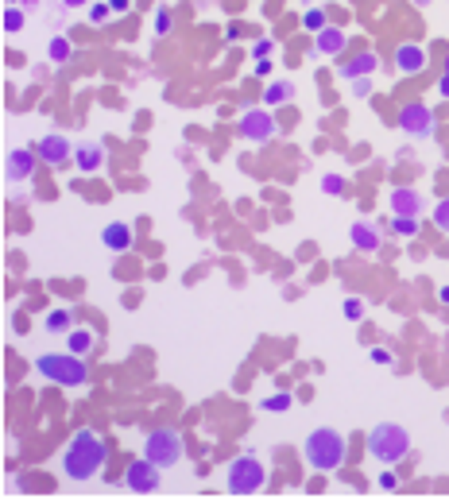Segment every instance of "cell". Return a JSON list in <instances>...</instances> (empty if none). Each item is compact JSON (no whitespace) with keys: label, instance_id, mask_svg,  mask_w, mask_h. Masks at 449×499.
<instances>
[{"label":"cell","instance_id":"44dd1931","mask_svg":"<svg viewBox=\"0 0 449 499\" xmlns=\"http://www.w3.org/2000/svg\"><path fill=\"white\" fill-rule=\"evenodd\" d=\"M43 325H47V333H62V337H66V333L74 329V314H70V310H50Z\"/></svg>","mask_w":449,"mask_h":499},{"label":"cell","instance_id":"83f0119b","mask_svg":"<svg viewBox=\"0 0 449 499\" xmlns=\"http://www.w3.org/2000/svg\"><path fill=\"white\" fill-rule=\"evenodd\" d=\"M302 27H306V31H322L325 27V16H322V8H306V16H302Z\"/></svg>","mask_w":449,"mask_h":499},{"label":"cell","instance_id":"484cf974","mask_svg":"<svg viewBox=\"0 0 449 499\" xmlns=\"http://www.w3.org/2000/svg\"><path fill=\"white\" fill-rule=\"evenodd\" d=\"M322 190L329 194V198H341V194H345V178L341 175H322Z\"/></svg>","mask_w":449,"mask_h":499},{"label":"cell","instance_id":"603a6c76","mask_svg":"<svg viewBox=\"0 0 449 499\" xmlns=\"http://www.w3.org/2000/svg\"><path fill=\"white\" fill-rule=\"evenodd\" d=\"M391 229H395V233L399 236H418V217H403V213H395V221H391Z\"/></svg>","mask_w":449,"mask_h":499},{"label":"cell","instance_id":"4dcf8cb0","mask_svg":"<svg viewBox=\"0 0 449 499\" xmlns=\"http://www.w3.org/2000/svg\"><path fill=\"white\" fill-rule=\"evenodd\" d=\"M271 50H275L271 39H256V43H252V59H267Z\"/></svg>","mask_w":449,"mask_h":499},{"label":"cell","instance_id":"ac0fdd59","mask_svg":"<svg viewBox=\"0 0 449 499\" xmlns=\"http://www.w3.org/2000/svg\"><path fill=\"white\" fill-rule=\"evenodd\" d=\"M349 240L357 244V252H380V233L372 225H364V221H357L349 229Z\"/></svg>","mask_w":449,"mask_h":499},{"label":"cell","instance_id":"ffe728a7","mask_svg":"<svg viewBox=\"0 0 449 499\" xmlns=\"http://www.w3.org/2000/svg\"><path fill=\"white\" fill-rule=\"evenodd\" d=\"M294 97V82H271L264 89V105H287Z\"/></svg>","mask_w":449,"mask_h":499},{"label":"cell","instance_id":"b9f144b4","mask_svg":"<svg viewBox=\"0 0 449 499\" xmlns=\"http://www.w3.org/2000/svg\"><path fill=\"white\" fill-rule=\"evenodd\" d=\"M415 4H430V0H415Z\"/></svg>","mask_w":449,"mask_h":499},{"label":"cell","instance_id":"f1b7e54d","mask_svg":"<svg viewBox=\"0 0 449 499\" xmlns=\"http://www.w3.org/2000/svg\"><path fill=\"white\" fill-rule=\"evenodd\" d=\"M108 16H113V8H108V0H105V4H90V24H105Z\"/></svg>","mask_w":449,"mask_h":499},{"label":"cell","instance_id":"277c9868","mask_svg":"<svg viewBox=\"0 0 449 499\" xmlns=\"http://www.w3.org/2000/svg\"><path fill=\"white\" fill-rule=\"evenodd\" d=\"M35 372L47 375L50 383H62V387H82L85 379H90V368H85V360L78 356V352H47V356L35 360Z\"/></svg>","mask_w":449,"mask_h":499},{"label":"cell","instance_id":"836d02e7","mask_svg":"<svg viewBox=\"0 0 449 499\" xmlns=\"http://www.w3.org/2000/svg\"><path fill=\"white\" fill-rule=\"evenodd\" d=\"M376 484H380V488H399V476H395V472H380V480H376Z\"/></svg>","mask_w":449,"mask_h":499},{"label":"cell","instance_id":"5b68a950","mask_svg":"<svg viewBox=\"0 0 449 499\" xmlns=\"http://www.w3.org/2000/svg\"><path fill=\"white\" fill-rule=\"evenodd\" d=\"M183 453H186V445H183V437H178L175 430H151L148 437H143V457L155 461L159 468L178 465Z\"/></svg>","mask_w":449,"mask_h":499},{"label":"cell","instance_id":"60d3db41","mask_svg":"<svg viewBox=\"0 0 449 499\" xmlns=\"http://www.w3.org/2000/svg\"><path fill=\"white\" fill-rule=\"evenodd\" d=\"M8 4H39V0H8Z\"/></svg>","mask_w":449,"mask_h":499},{"label":"cell","instance_id":"d6a6232c","mask_svg":"<svg viewBox=\"0 0 449 499\" xmlns=\"http://www.w3.org/2000/svg\"><path fill=\"white\" fill-rule=\"evenodd\" d=\"M372 364H387L391 368V364H395V356H391L387 349H372Z\"/></svg>","mask_w":449,"mask_h":499},{"label":"cell","instance_id":"8992f818","mask_svg":"<svg viewBox=\"0 0 449 499\" xmlns=\"http://www.w3.org/2000/svg\"><path fill=\"white\" fill-rule=\"evenodd\" d=\"M264 480H267V472H264V465H259L252 453H244V457H236L233 461V468H229V491L233 496H252V491H259L264 488Z\"/></svg>","mask_w":449,"mask_h":499},{"label":"cell","instance_id":"4fadbf2b","mask_svg":"<svg viewBox=\"0 0 449 499\" xmlns=\"http://www.w3.org/2000/svg\"><path fill=\"white\" fill-rule=\"evenodd\" d=\"M101 244H105L108 252H128L132 248V229H128L124 221H113V225L101 229Z\"/></svg>","mask_w":449,"mask_h":499},{"label":"cell","instance_id":"ba28073f","mask_svg":"<svg viewBox=\"0 0 449 499\" xmlns=\"http://www.w3.org/2000/svg\"><path fill=\"white\" fill-rule=\"evenodd\" d=\"M124 488L128 491H155L159 488V465L148 457L132 461V465L124 468Z\"/></svg>","mask_w":449,"mask_h":499},{"label":"cell","instance_id":"d6986e66","mask_svg":"<svg viewBox=\"0 0 449 499\" xmlns=\"http://www.w3.org/2000/svg\"><path fill=\"white\" fill-rule=\"evenodd\" d=\"M93 341H97V333L85 329V325H78V329L66 333V349L78 352V356H85V352H93Z\"/></svg>","mask_w":449,"mask_h":499},{"label":"cell","instance_id":"9c48e42d","mask_svg":"<svg viewBox=\"0 0 449 499\" xmlns=\"http://www.w3.org/2000/svg\"><path fill=\"white\" fill-rule=\"evenodd\" d=\"M241 136L248 143H267L275 136V120H271V113H264V108H248L241 117Z\"/></svg>","mask_w":449,"mask_h":499},{"label":"cell","instance_id":"2e32d148","mask_svg":"<svg viewBox=\"0 0 449 499\" xmlns=\"http://www.w3.org/2000/svg\"><path fill=\"white\" fill-rule=\"evenodd\" d=\"M372 70H376V55H372V50H360L357 59H349L337 74H341L345 82H357V78H368Z\"/></svg>","mask_w":449,"mask_h":499},{"label":"cell","instance_id":"d590c367","mask_svg":"<svg viewBox=\"0 0 449 499\" xmlns=\"http://www.w3.org/2000/svg\"><path fill=\"white\" fill-rule=\"evenodd\" d=\"M368 93V78H357V82H352V97H364Z\"/></svg>","mask_w":449,"mask_h":499},{"label":"cell","instance_id":"4316f807","mask_svg":"<svg viewBox=\"0 0 449 499\" xmlns=\"http://www.w3.org/2000/svg\"><path fill=\"white\" fill-rule=\"evenodd\" d=\"M434 225H438L441 233L449 236V198H441L438 205H434Z\"/></svg>","mask_w":449,"mask_h":499},{"label":"cell","instance_id":"8d00e7d4","mask_svg":"<svg viewBox=\"0 0 449 499\" xmlns=\"http://www.w3.org/2000/svg\"><path fill=\"white\" fill-rule=\"evenodd\" d=\"M252 70H256V74L264 78V74H271V62H267V59H256V66H252Z\"/></svg>","mask_w":449,"mask_h":499},{"label":"cell","instance_id":"5bb4252c","mask_svg":"<svg viewBox=\"0 0 449 499\" xmlns=\"http://www.w3.org/2000/svg\"><path fill=\"white\" fill-rule=\"evenodd\" d=\"M101 159H105V151H101V143H93V140H85V143L74 147V163H78L82 175H93V171L101 166Z\"/></svg>","mask_w":449,"mask_h":499},{"label":"cell","instance_id":"52a82bcc","mask_svg":"<svg viewBox=\"0 0 449 499\" xmlns=\"http://www.w3.org/2000/svg\"><path fill=\"white\" fill-rule=\"evenodd\" d=\"M399 128L411 136V140H430V136H434V113H430V105H418V101L403 105L399 108Z\"/></svg>","mask_w":449,"mask_h":499},{"label":"cell","instance_id":"74e56055","mask_svg":"<svg viewBox=\"0 0 449 499\" xmlns=\"http://www.w3.org/2000/svg\"><path fill=\"white\" fill-rule=\"evenodd\" d=\"M438 93H441V97H449V74H441V82H438Z\"/></svg>","mask_w":449,"mask_h":499},{"label":"cell","instance_id":"9a60e30c","mask_svg":"<svg viewBox=\"0 0 449 499\" xmlns=\"http://www.w3.org/2000/svg\"><path fill=\"white\" fill-rule=\"evenodd\" d=\"M345 31H337V27H322V31H318V39H314V50L318 55H329V59H337V55H341L345 50Z\"/></svg>","mask_w":449,"mask_h":499},{"label":"cell","instance_id":"e575fe53","mask_svg":"<svg viewBox=\"0 0 449 499\" xmlns=\"http://www.w3.org/2000/svg\"><path fill=\"white\" fill-rule=\"evenodd\" d=\"M108 8H113V16H124L132 8V0H108Z\"/></svg>","mask_w":449,"mask_h":499},{"label":"cell","instance_id":"7a4b0ae2","mask_svg":"<svg viewBox=\"0 0 449 499\" xmlns=\"http://www.w3.org/2000/svg\"><path fill=\"white\" fill-rule=\"evenodd\" d=\"M302 457H306L310 468L318 472H333V468H341L345 461V437L333 426H318L310 430V437L302 441Z\"/></svg>","mask_w":449,"mask_h":499},{"label":"cell","instance_id":"8fae6325","mask_svg":"<svg viewBox=\"0 0 449 499\" xmlns=\"http://www.w3.org/2000/svg\"><path fill=\"white\" fill-rule=\"evenodd\" d=\"M39 159H43L47 166H66L70 159H74V143H70L66 136H43Z\"/></svg>","mask_w":449,"mask_h":499},{"label":"cell","instance_id":"6da1fadb","mask_svg":"<svg viewBox=\"0 0 449 499\" xmlns=\"http://www.w3.org/2000/svg\"><path fill=\"white\" fill-rule=\"evenodd\" d=\"M105 457H108L105 437H97L93 430H78L74 437L66 441V449H62L59 465H62V476H66V480L85 484V480H93V476L101 472Z\"/></svg>","mask_w":449,"mask_h":499},{"label":"cell","instance_id":"3957f363","mask_svg":"<svg viewBox=\"0 0 449 499\" xmlns=\"http://www.w3.org/2000/svg\"><path fill=\"white\" fill-rule=\"evenodd\" d=\"M368 453H372L380 465H399L411 453V433L399 422H380L368 430Z\"/></svg>","mask_w":449,"mask_h":499},{"label":"cell","instance_id":"7c38bea8","mask_svg":"<svg viewBox=\"0 0 449 499\" xmlns=\"http://www.w3.org/2000/svg\"><path fill=\"white\" fill-rule=\"evenodd\" d=\"M395 66H399V74H422L426 70V50L418 47V43H403V47L395 50Z\"/></svg>","mask_w":449,"mask_h":499},{"label":"cell","instance_id":"e0dca14e","mask_svg":"<svg viewBox=\"0 0 449 499\" xmlns=\"http://www.w3.org/2000/svg\"><path fill=\"white\" fill-rule=\"evenodd\" d=\"M391 213H403V217H418V213H422V198H418V190H395V194H391Z\"/></svg>","mask_w":449,"mask_h":499},{"label":"cell","instance_id":"7402d4cb","mask_svg":"<svg viewBox=\"0 0 449 499\" xmlns=\"http://www.w3.org/2000/svg\"><path fill=\"white\" fill-rule=\"evenodd\" d=\"M47 59H50V62H66V59H70V39L55 35V39L47 43Z\"/></svg>","mask_w":449,"mask_h":499},{"label":"cell","instance_id":"30bf717a","mask_svg":"<svg viewBox=\"0 0 449 499\" xmlns=\"http://www.w3.org/2000/svg\"><path fill=\"white\" fill-rule=\"evenodd\" d=\"M35 163H39V151H27V147L8 151V159H4V178H8V182H27Z\"/></svg>","mask_w":449,"mask_h":499},{"label":"cell","instance_id":"1f68e13d","mask_svg":"<svg viewBox=\"0 0 449 499\" xmlns=\"http://www.w3.org/2000/svg\"><path fill=\"white\" fill-rule=\"evenodd\" d=\"M166 27H171V12L159 8V12H155V35H166Z\"/></svg>","mask_w":449,"mask_h":499},{"label":"cell","instance_id":"cb8c5ba5","mask_svg":"<svg viewBox=\"0 0 449 499\" xmlns=\"http://www.w3.org/2000/svg\"><path fill=\"white\" fill-rule=\"evenodd\" d=\"M4 31H8V35L24 31V12H20L16 4H8V8H4Z\"/></svg>","mask_w":449,"mask_h":499},{"label":"cell","instance_id":"f546056e","mask_svg":"<svg viewBox=\"0 0 449 499\" xmlns=\"http://www.w3.org/2000/svg\"><path fill=\"white\" fill-rule=\"evenodd\" d=\"M345 317H349V321H360V317H364V302H360V298H345Z\"/></svg>","mask_w":449,"mask_h":499},{"label":"cell","instance_id":"7bdbcfd3","mask_svg":"<svg viewBox=\"0 0 449 499\" xmlns=\"http://www.w3.org/2000/svg\"><path fill=\"white\" fill-rule=\"evenodd\" d=\"M446 74H449V59H446Z\"/></svg>","mask_w":449,"mask_h":499},{"label":"cell","instance_id":"f35d334b","mask_svg":"<svg viewBox=\"0 0 449 499\" xmlns=\"http://www.w3.org/2000/svg\"><path fill=\"white\" fill-rule=\"evenodd\" d=\"M78 4H90V0H62V8H78Z\"/></svg>","mask_w":449,"mask_h":499},{"label":"cell","instance_id":"ab89813d","mask_svg":"<svg viewBox=\"0 0 449 499\" xmlns=\"http://www.w3.org/2000/svg\"><path fill=\"white\" fill-rule=\"evenodd\" d=\"M438 298H441V302H446V306H449V287H441V291H438Z\"/></svg>","mask_w":449,"mask_h":499},{"label":"cell","instance_id":"d4e9b609","mask_svg":"<svg viewBox=\"0 0 449 499\" xmlns=\"http://www.w3.org/2000/svg\"><path fill=\"white\" fill-rule=\"evenodd\" d=\"M287 407H291V395H287V391L267 395V399H264V410H267V414H283Z\"/></svg>","mask_w":449,"mask_h":499}]
</instances>
